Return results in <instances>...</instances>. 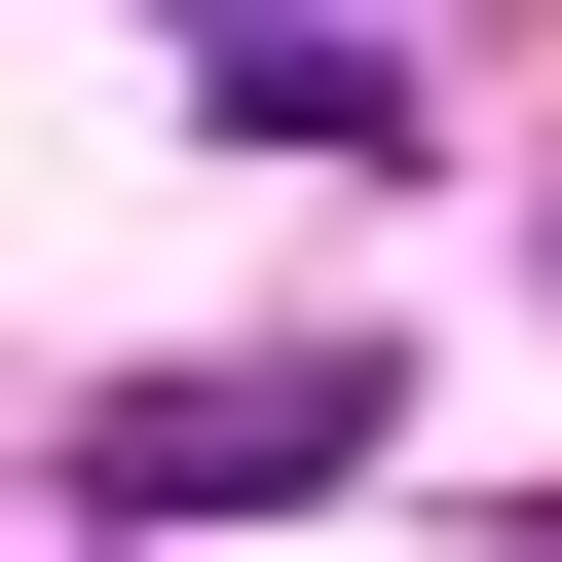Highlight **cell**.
I'll list each match as a JSON object with an SVG mask.
<instances>
[{
  "label": "cell",
  "instance_id": "1",
  "mask_svg": "<svg viewBox=\"0 0 562 562\" xmlns=\"http://www.w3.org/2000/svg\"><path fill=\"white\" fill-rule=\"evenodd\" d=\"M375 450V338H262V375H113L76 413V525H225V487H338Z\"/></svg>",
  "mask_w": 562,
  "mask_h": 562
},
{
  "label": "cell",
  "instance_id": "2",
  "mask_svg": "<svg viewBox=\"0 0 562 562\" xmlns=\"http://www.w3.org/2000/svg\"><path fill=\"white\" fill-rule=\"evenodd\" d=\"M188 76H225V113H262V150H413V76H375V38H338V0H188Z\"/></svg>",
  "mask_w": 562,
  "mask_h": 562
},
{
  "label": "cell",
  "instance_id": "3",
  "mask_svg": "<svg viewBox=\"0 0 562 562\" xmlns=\"http://www.w3.org/2000/svg\"><path fill=\"white\" fill-rule=\"evenodd\" d=\"M487 562H562V525H487Z\"/></svg>",
  "mask_w": 562,
  "mask_h": 562
}]
</instances>
